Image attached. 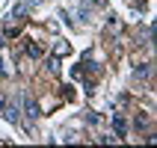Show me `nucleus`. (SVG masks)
Segmentation results:
<instances>
[{
	"mask_svg": "<svg viewBox=\"0 0 157 148\" xmlns=\"http://www.w3.org/2000/svg\"><path fill=\"white\" fill-rule=\"evenodd\" d=\"M21 104H24V116L27 119H39V116H42V110H39V104L33 101V95H24V92H21Z\"/></svg>",
	"mask_w": 157,
	"mask_h": 148,
	"instance_id": "nucleus-1",
	"label": "nucleus"
},
{
	"mask_svg": "<svg viewBox=\"0 0 157 148\" xmlns=\"http://www.w3.org/2000/svg\"><path fill=\"white\" fill-rule=\"evenodd\" d=\"M133 124H136V127H140V131H142V127H145V124H148V119H145V116L140 113V116H136V122H133Z\"/></svg>",
	"mask_w": 157,
	"mask_h": 148,
	"instance_id": "nucleus-6",
	"label": "nucleus"
},
{
	"mask_svg": "<svg viewBox=\"0 0 157 148\" xmlns=\"http://www.w3.org/2000/svg\"><path fill=\"white\" fill-rule=\"evenodd\" d=\"M27 56L39 59V56H42V47H39V44H27Z\"/></svg>",
	"mask_w": 157,
	"mask_h": 148,
	"instance_id": "nucleus-4",
	"label": "nucleus"
},
{
	"mask_svg": "<svg viewBox=\"0 0 157 148\" xmlns=\"http://www.w3.org/2000/svg\"><path fill=\"white\" fill-rule=\"evenodd\" d=\"M86 122H89V124H98V122H101V116H98V113H89Z\"/></svg>",
	"mask_w": 157,
	"mask_h": 148,
	"instance_id": "nucleus-7",
	"label": "nucleus"
},
{
	"mask_svg": "<svg viewBox=\"0 0 157 148\" xmlns=\"http://www.w3.org/2000/svg\"><path fill=\"white\" fill-rule=\"evenodd\" d=\"M113 127H116V133H119V136H124V131H128V122H124V116H122V113H116V116H113Z\"/></svg>",
	"mask_w": 157,
	"mask_h": 148,
	"instance_id": "nucleus-2",
	"label": "nucleus"
},
{
	"mask_svg": "<svg viewBox=\"0 0 157 148\" xmlns=\"http://www.w3.org/2000/svg\"><path fill=\"white\" fill-rule=\"evenodd\" d=\"M148 71H151V65L145 62V65H140V68H136V77H148Z\"/></svg>",
	"mask_w": 157,
	"mask_h": 148,
	"instance_id": "nucleus-5",
	"label": "nucleus"
},
{
	"mask_svg": "<svg viewBox=\"0 0 157 148\" xmlns=\"http://www.w3.org/2000/svg\"><path fill=\"white\" fill-rule=\"evenodd\" d=\"M6 104H9V101H6V95H3V92H0V113H3V110H6Z\"/></svg>",
	"mask_w": 157,
	"mask_h": 148,
	"instance_id": "nucleus-8",
	"label": "nucleus"
},
{
	"mask_svg": "<svg viewBox=\"0 0 157 148\" xmlns=\"http://www.w3.org/2000/svg\"><path fill=\"white\" fill-rule=\"evenodd\" d=\"M86 3H92V6H107V0H86Z\"/></svg>",
	"mask_w": 157,
	"mask_h": 148,
	"instance_id": "nucleus-9",
	"label": "nucleus"
},
{
	"mask_svg": "<svg viewBox=\"0 0 157 148\" xmlns=\"http://www.w3.org/2000/svg\"><path fill=\"white\" fill-rule=\"evenodd\" d=\"M27 12H30V9L21 3V6H15V9H12V15H9V18H27Z\"/></svg>",
	"mask_w": 157,
	"mask_h": 148,
	"instance_id": "nucleus-3",
	"label": "nucleus"
},
{
	"mask_svg": "<svg viewBox=\"0 0 157 148\" xmlns=\"http://www.w3.org/2000/svg\"><path fill=\"white\" fill-rule=\"evenodd\" d=\"M30 3H39V0H30Z\"/></svg>",
	"mask_w": 157,
	"mask_h": 148,
	"instance_id": "nucleus-10",
	"label": "nucleus"
}]
</instances>
